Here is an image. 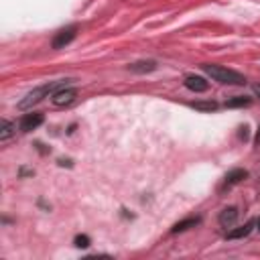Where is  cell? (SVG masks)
<instances>
[{
	"mask_svg": "<svg viewBox=\"0 0 260 260\" xmlns=\"http://www.w3.org/2000/svg\"><path fill=\"white\" fill-rule=\"evenodd\" d=\"M67 81H71V79H59V81H49V83H45V85H39V87H35L32 91H28L20 102H18V110H28V108H32L35 104H39L43 98H49V95H53L57 89H61V87H65V83Z\"/></svg>",
	"mask_w": 260,
	"mask_h": 260,
	"instance_id": "obj_1",
	"label": "cell"
},
{
	"mask_svg": "<svg viewBox=\"0 0 260 260\" xmlns=\"http://www.w3.org/2000/svg\"><path fill=\"white\" fill-rule=\"evenodd\" d=\"M201 67L211 79H215L219 83H225V85H244L246 83V77L242 73L234 71V69H228V67H221V65H213V63H205Z\"/></svg>",
	"mask_w": 260,
	"mask_h": 260,
	"instance_id": "obj_2",
	"label": "cell"
},
{
	"mask_svg": "<svg viewBox=\"0 0 260 260\" xmlns=\"http://www.w3.org/2000/svg\"><path fill=\"white\" fill-rule=\"evenodd\" d=\"M75 35H77V24H71V26H65V28H61L55 37H53V49H63L65 45H69L73 39H75Z\"/></svg>",
	"mask_w": 260,
	"mask_h": 260,
	"instance_id": "obj_3",
	"label": "cell"
},
{
	"mask_svg": "<svg viewBox=\"0 0 260 260\" xmlns=\"http://www.w3.org/2000/svg\"><path fill=\"white\" fill-rule=\"evenodd\" d=\"M75 95H77V89H73V87H61V89H57L51 95V100H53L55 106H69V104H73Z\"/></svg>",
	"mask_w": 260,
	"mask_h": 260,
	"instance_id": "obj_4",
	"label": "cell"
},
{
	"mask_svg": "<svg viewBox=\"0 0 260 260\" xmlns=\"http://www.w3.org/2000/svg\"><path fill=\"white\" fill-rule=\"evenodd\" d=\"M43 122H45V116H43V114H39V112L24 114V116H22V120H20V130H22V132H30V130L39 128Z\"/></svg>",
	"mask_w": 260,
	"mask_h": 260,
	"instance_id": "obj_5",
	"label": "cell"
},
{
	"mask_svg": "<svg viewBox=\"0 0 260 260\" xmlns=\"http://www.w3.org/2000/svg\"><path fill=\"white\" fill-rule=\"evenodd\" d=\"M238 215H240L238 207L230 205V207H225V209H221V211H219L217 221H219V225H221V228H232V225L238 221Z\"/></svg>",
	"mask_w": 260,
	"mask_h": 260,
	"instance_id": "obj_6",
	"label": "cell"
},
{
	"mask_svg": "<svg viewBox=\"0 0 260 260\" xmlns=\"http://www.w3.org/2000/svg\"><path fill=\"white\" fill-rule=\"evenodd\" d=\"M183 83H185V87H187V89H191V91H195V93L207 91V87H209V83H207L201 75H187Z\"/></svg>",
	"mask_w": 260,
	"mask_h": 260,
	"instance_id": "obj_7",
	"label": "cell"
},
{
	"mask_svg": "<svg viewBox=\"0 0 260 260\" xmlns=\"http://www.w3.org/2000/svg\"><path fill=\"white\" fill-rule=\"evenodd\" d=\"M254 225H256V221H254V219H250V221H246L244 225L230 230V232L225 234V238H228V240H240V238H246V236L254 230Z\"/></svg>",
	"mask_w": 260,
	"mask_h": 260,
	"instance_id": "obj_8",
	"label": "cell"
},
{
	"mask_svg": "<svg viewBox=\"0 0 260 260\" xmlns=\"http://www.w3.org/2000/svg\"><path fill=\"white\" fill-rule=\"evenodd\" d=\"M246 177H248V171H246V169H232V171L225 175V179H223V187H232V185L244 181Z\"/></svg>",
	"mask_w": 260,
	"mask_h": 260,
	"instance_id": "obj_9",
	"label": "cell"
},
{
	"mask_svg": "<svg viewBox=\"0 0 260 260\" xmlns=\"http://www.w3.org/2000/svg\"><path fill=\"white\" fill-rule=\"evenodd\" d=\"M128 69L130 71H134V73H148V71H154L156 69V61H136V63H132V65H128Z\"/></svg>",
	"mask_w": 260,
	"mask_h": 260,
	"instance_id": "obj_10",
	"label": "cell"
},
{
	"mask_svg": "<svg viewBox=\"0 0 260 260\" xmlns=\"http://www.w3.org/2000/svg\"><path fill=\"white\" fill-rule=\"evenodd\" d=\"M201 219L199 217H187V219H183V221H179V223H175L173 225V234H179V232H185V230H189V228H195L197 223H199Z\"/></svg>",
	"mask_w": 260,
	"mask_h": 260,
	"instance_id": "obj_11",
	"label": "cell"
},
{
	"mask_svg": "<svg viewBox=\"0 0 260 260\" xmlns=\"http://www.w3.org/2000/svg\"><path fill=\"white\" fill-rule=\"evenodd\" d=\"M14 132H16V126L12 122H8V120H2L0 122V140L2 142H6Z\"/></svg>",
	"mask_w": 260,
	"mask_h": 260,
	"instance_id": "obj_12",
	"label": "cell"
},
{
	"mask_svg": "<svg viewBox=\"0 0 260 260\" xmlns=\"http://www.w3.org/2000/svg\"><path fill=\"white\" fill-rule=\"evenodd\" d=\"M250 104H252V98H246V95H236L225 102L228 108H242V106H250Z\"/></svg>",
	"mask_w": 260,
	"mask_h": 260,
	"instance_id": "obj_13",
	"label": "cell"
},
{
	"mask_svg": "<svg viewBox=\"0 0 260 260\" xmlns=\"http://www.w3.org/2000/svg\"><path fill=\"white\" fill-rule=\"evenodd\" d=\"M193 108L203 110V112H213V110H217V102H195Z\"/></svg>",
	"mask_w": 260,
	"mask_h": 260,
	"instance_id": "obj_14",
	"label": "cell"
},
{
	"mask_svg": "<svg viewBox=\"0 0 260 260\" xmlns=\"http://www.w3.org/2000/svg\"><path fill=\"white\" fill-rule=\"evenodd\" d=\"M73 244H75V248H87V246L91 244V240H89V236H85V234H77L75 240H73Z\"/></svg>",
	"mask_w": 260,
	"mask_h": 260,
	"instance_id": "obj_15",
	"label": "cell"
},
{
	"mask_svg": "<svg viewBox=\"0 0 260 260\" xmlns=\"http://www.w3.org/2000/svg\"><path fill=\"white\" fill-rule=\"evenodd\" d=\"M254 93L260 98V85H254Z\"/></svg>",
	"mask_w": 260,
	"mask_h": 260,
	"instance_id": "obj_16",
	"label": "cell"
},
{
	"mask_svg": "<svg viewBox=\"0 0 260 260\" xmlns=\"http://www.w3.org/2000/svg\"><path fill=\"white\" fill-rule=\"evenodd\" d=\"M256 225H258V230H260V219H258V221H256Z\"/></svg>",
	"mask_w": 260,
	"mask_h": 260,
	"instance_id": "obj_17",
	"label": "cell"
}]
</instances>
